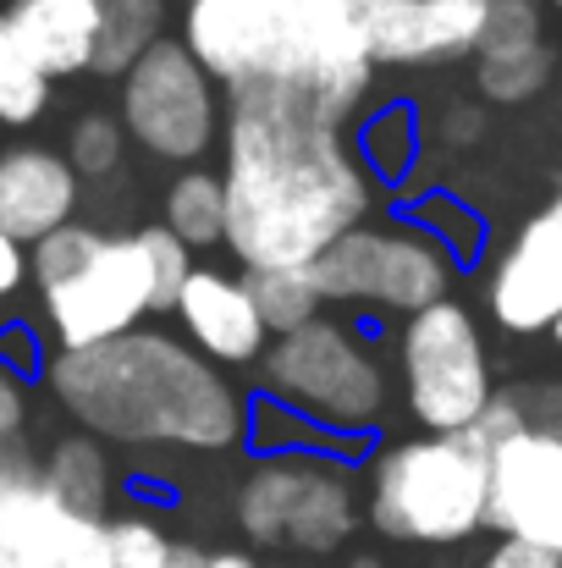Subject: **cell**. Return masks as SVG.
<instances>
[{
    "label": "cell",
    "instance_id": "20",
    "mask_svg": "<svg viewBox=\"0 0 562 568\" xmlns=\"http://www.w3.org/2000/svg\"><path fill=\"white\" fill-rule=\"evenodd\" d=\"M161 39H166V0H105L94 78H116L122 83Z\"/></svg>",
    "mask_w": 562,
    "mask_h": 568
},
{
    "label": "cell",
    "instance_id": "29",
    "mask_svg": "<svg viewBox=\"0 0 562 568\" xmlns=\"http://www.w3.org/2000/svg\"><path fill=\"white\" fill-rule=\"evenodd\" d=\"M55 348H44L39 326L28 321H0V371H11L17 381H39L50 371Z\"/></svg>",
    "mask_w": 562,
    "mask_h": 568
},
{
    "label": "cell",
    "instance_id": "33",
    "mask_svg": "<svg viewBox=\"0 0 562 568\" xmlns=\"http://www.w3.org/2000/svg\"><path fill=\"white\" fill-rule=\"evenodd\" d=\"M172 568H259L248 552H237V547H221V552H204V547H193V541H177V552H172Z\"/></svg>",
    "mask_w": 562,
    "mask_h": 568
},
{
    "label": "cell",
    "instance_id": "31",
    "mask_svg": "<svg viewBox=\"0 0 562 568\" xmlns=\"http://www.w3.org/2000/svg\"><path fill=\"white\" fill-rule=\"evenodd\" d=\"M480 568H562L558 552H546V547H535V541H513V536H502L486 558H480Z\"/></svg>",
    "mask_w": 562,
    "mask_h": 568
},
{
    "label": "cell",
    "instance_id": "18",
    "mask_svg": "<svg viewBox=\"0 0 562 568\" xmlns=\"http://www.w3.org/2000/svg\"><path fill=\"white\" fill-rule=\"evenodd\" d=\"M100 11H105L100 0H11L0 17H6L17 50L28 55V67L55 83V78L94 72Z\"/></svg>",
    "mask_w": 562,
    "mask_h": 568
},
{
    "label": "cell",
    "instance_id": "26",
    "mask_svg": "<svg viewBox=\"0 0 562 568\" xmlns=\"http://www.w3.org/2000/svg\"><path fill=\"white\" fill-rule=\"evenodd\" d=\"M122 155H127V128L122 116H105V111H83L67 133V161L83 183H105L122 172Z\"/></svg>",
    "mask_w": 562,
    "mask_h": 568
},
{
    "label": "cell",
    "instance_id": "4",
    "mask_svg": "<svg viewBox=\"0 0 562 568\" xmlns=\"http://www.w3.org/2000/svg\"><path fill=\"white\" fill-rule=\"evenodd\" d=\"M28 265L55 354L105 348L155 315V271L139 232H100L72 221L33 243Z\"/></svg>",
    "mask_w": 562,
    "mask_h": 568
},
{
    "label": "cell",
    "instance_id": "38",
    "mask_svg": "<svg viewBox=\"0 0 562 568\" xmlns=\"http://www.w3.org/2000/svg\"><path fill=\"white\" fill-rule=\"evenodd\" d=\"M552 204H558V210H562V193H558V199H552Z\"/></svg>",
    "mask_w": 562,
    "mask_h": 568
},
{
    "label": "cell",
    "instance_id": "27",
    "mask_svg": "<svg viewBox=\"0 0 562 568\" xmlns=\"http://www.w3.org/2000/svg\"><path fill=\"white\" fill-rule=\"evenodd\" d=\"M139 237H144V248H150V271H155V315H177V298H183V287L193 282V248H187L183 237L161 221V226H139Z\"/></svg>",
    "mask_w": 562,
    "mask_h": 568
},
{
    "label": "cell",
    "instance_id": "32",
    "mask_svg": "<svg viewBox=\"0 0 562 568\" xmlns=\"http://www.w3.org/2000/svg\"><path fill=\"white\" fill-rule=\"evenodd\" d=\"M22 282H33V265H28V248L17 237L0 232V310L22 293Z\"/></svg>",
    "mask_w": 562,
    "mask_h": 568
},
{
    "label": "cell",
    "instance_id": "11",
    "mask_svg": "<svg viewBox=\"0 0 562 568\" xmlns=\"http://www.w3.org/2000/svg\"><path fill=\"white\" fill-rule=\"evenodd\" d=\"M116 541L111 519H89L67 508L44 475L39 453L28 442H11L0 453V568H111Z\"/></svg>",
    "mask_w": 562,
    "mask_h": 568
},
{
    "label": "cell",
    "instance_id": "23",
    "mask_svg": "<svg viewBox=\"0 0 562 568\" xmlns=\"http://www.w3.org/2000/svg\"><path fill=\"white\" fill-rule=\"evenodd\" d=\"M354 144H359V161L370 166L375 189H380V183L397 189V183L413 172V161H419V116H413L408 105H380V111H370V116L359 122Z\"/></svg>",
    "mask_w": 562,
    "mask_h": 568
},
{
    "label": "cell",
    "instance_id": "3",
    "mask_svg": "<svg viewBox=\"0 0 562 568\" xmlns=\"http://www.w3.org/2000/svg\"><path fill=\"white\" fill-rule=\"evenodd\" d=\"M183 44L232 89H298L354 122L375 83L370 39L348 0H183Z\"/></svg>",
    "mask_w": 562,
    "mask_h": 568
},
{
    "label": "cell",
    "instance_id": "5",
    "mask_svg": "<svg viewBox=\"0 0 562 568\" xmlns=\"http://www.w3.org/2000/svg\"><path fill=\"white\" fill-rule=\"evenodd\" d=\"M365 503L386 541L458 547L491 530V447L474 430L391 442L375 453Z\"/></svg>",
    "mask_w": 562,
    "mask_h": 568
},
{
    "label": "cell",
    "instance_id": "13",
    "mask_svg": "<svg viewBox=\"0 0 562 568\" xmlns=\"http://www.w3.org/2000/svg\"><path fill=\"white\" fill-rule=\"evenodd\" d=\"M491 530L562 558V430L524 425L491 453Z\"/></svg>",
    "mask_w": 562,
    "mask_h": 568
},
{
    "label": "cell",
    "instance_id": "6",
    "mask_svg": "<svg viewBox=\"0 0 562 568\" xmlns=\"http://www.w3.org/2000/svg\"><path fill=\"white\" fill-rule=\"evenodd\" d=\"M259 397L304 414L343 442H365L386 419V371L354 326L315 321L270 343V354L259 359Z\"/></svg>",
    "mask_w": 562,
    "mask_h": 568
},
{
    "label": "cell",
    "instance_id": "12",
    "mask_svg": "<svg viewBox=\"0 0 562 568\" xmlns=\"http://www.w3.org/2000/svg\"><path fill=\"white\" fill-rule=\"evenodd\" d=\"M375 67H447L480 50L491 0H348Z\"/></svg>",
    "mask_w": 562,
    "mask_h": 568
},
{
    "label": "cell",
    "instance_id": "15",
    "mask_svg": "<svg viewBox=\"0 0 562 568\" xmlns=\"http://www.w3.org/2000/svg\"><path fill=\"white\" fill-rule=\"evenodd\" d=\"M558 50L546 44L541 0H491L486 39L474 50V89L491 105H530L558 78Z\"/></svg>",
    "mask_w": 562,
    "mask_h": 568
},
{
    "label": "cell",
    "instance_id": "39",
    "mask_svg": "<svg viewBox=\"0 0 562 568\" xmlns=\"http://www.w3.org/2000/svg\"><path fill=\"white\" fill-rule=\"evenodd\" d=\"M558 83H562V67H558Z\"/></svg>",
    "mask_w": 562,
    "mask_h": 568
},
{
    "label": "cell",
    "instance_id": "36",
    "mask_svg": "<svg viewBox=\"0 0 562 568\" xmlns=\"http://www.w3.org/2000/svg\"><path fill=\"white\" fill-rule=\"evenodd\" d=\"M552 337H558V348H562V321H558V326H552Z\"/></svg>",
    "mask_w": 562,
    "mask_h": 568
},
{
    "label": "cell",
    "instance_id": "28",
    "mask_svg": "<svg viewBox=\"0 0 562 568\" xmlns=\"http://www.w3.org/2000/svg\"><path fill=\"white\" fill-rule=\"evenodd\" d=\"M111 541H116V564L111 568H172V552H177L166 525L144 508L111 514Z\"/></svg>",
    "mask_w": 562,
    "mask_h": 568
},
{
    "label": "cell",
    "instance_id": "25",
    "mask_svg": "<svg viewBox=\"0 0 562 568\" xmlns=\"http://www.w3.org/2000/svg\"><path fill=\"white\" fill-rule=\"evenodd\" d=\"M44 111H50V78L28 67L0 17V128H33Z\"/></svg>",
    "mask_w": 562,
    "mask_h": 568
},
{
    "label": "cell",
    "instance_id": "34",
    "mask_svg": "<svg viewBox=\"0 0 562 568\" xmlns=\"http://www.w3.org/2000/svg\"><path fill=\"white\" fill-rule=\"evenodd\" d=\"M441 133H447L452 144H474V139L486 133V111H480V100L452 105V111H447V122H441Z\"/></svg>",
    "mask_w": 562,
    "mask_h": 568
},
{
    "label": "cell",
    "instance_id": "2",
    "mask_svg": "<svg viewBox=\"0 0 562 568\" xmlns=\"http://www.w3.org/2000/svg\"><path fill=\"white\" fill-rule=\"evenodd\" d=\"M44 386L94 442L183 453H237L248 442L243 392L161 326H139L105 348L55 354Z\"/></svg>",
    "mask_w": 562,
    "mask_h": 568
},
{
    "label": "cell",
    "instance_id": "10",
    "mask_svg": "<svg viewBox=\"0 0 562 568\" xmlns=\"http://www.w3.org/2000/svg\"><path fill=\"white\" fill-rule=\"evenodd\" d=\"M122 128L139 150H150L155 161H177V166H198L221 128H226V89L198 67V55L183 39H161L127 78H122Z\"/></svg>",
    "mask_w": 562,
    "mask_h": 568
},
{
    "label": "cell",
    "instance_id": "30",
    "mask_svg": "<svg viewBox=\"0 0 562 568\" xmlns=\"http://www.w3.org/2000/svg\"><path fill=\"white\" fill-rule=\"evenodd\" d=\"M22 430H28V381L0 371V453L22 442Z\"/></svg>",
    "mask_w": 562,
    "mask_h": 568
},
{
    "label": "cell",
    "instance_id": "22",
    "mask_svg": "<svg viewBox=\"0 0 562 568\" xmlns=\"http://www.w3.org/2000/svg\"><path fill=\"white\" fill-rule=\"evenodd\" d=\"M243 282H248V293H254V310H259L270 343H276V337H293V332H304V326L320 321L326 293H320V282H315V265H309V271H243Z\"/></svg>",
    "mask_w": 562,
    "mask_h": 568
},
{
    "label": "cell",
    "instance_id": "9",
    "mask_svg": "<svg viewBox=\"0 0 562 568\" xmlns=\"http://www.w3.org/2000/svg\"><path fill=\"white\" fill-rule=\"evenodd\" d=\"M458 260L419 232L408 215L386 221V226H359L348 232L337 248H326L315 260V282L326 293V304H348V310H386V315H425L452 293Z\"/></svg>",
    "mask_w": 562,
    "mask_h": 568
},
{
    "label": "cell",
    "instance_id": "14",
    "mask_svg": "<svg viewBox=\"0 0 562 568\" xmlns=\"http://www.w3.org/2000/svg\"><path fill=\"white\" fill-rule=\"evenodd\" d=\"M491 321L513 337H541L562 321V210L546 204L541 215H530L513 243L502 248V260L491 265V287H486Z\"/></svg>",
    "mask_w": 562,
    "mask_h": 568
},
{
    "label": "cell",
    "instance_id": "21",
    "mask_svg": "<svg viewBox=\"0 0 562 568\" xmlns=\"http://www.w3.org/2000/svg\"><path fill=\"white\" fill-rule=\"evenodd\" d=\"M166 226L187 248H226V183L221 172L187 166L166 189Z\"/></svg>",
    "mask_w": 562,
    "mask_h": 568
},
{
    "label": "cell",
    "instance_id": "1",
    "mask_svg": "<svg viewBox=\"0 0 562 568\" xmlns=\"http://www.w3.org/2000/svg\"><path fill=\"white\" fill-rule=\"evenodd\" d=\"M226 254L243 271H309L370 221L375 178L348 122L298 89H232L221 128Z\"/></svg>",
    "mask_w": 562,
    "mask_h": 568
},
{
    "label": "cell",
    "instance_id": "40",
    "mask_svg": "<svg viewBox=\"0 0 562 568\" xmlns=\"http://www.w3.org/2000/svg\"><path fill=\"white\" fill-rule=\"evenodd\" d=\"M100 6H105V0H100Z\"/></svg>",
    "mask_w": 562,
    "mask_h": 568
},
{
    "label": "cell",
    "instance_id": "17",
    "mask_svg": "<svg viewBox=\"0 0 562 568\" xmlns=\"http://www.w3.org/2000/svg\"><path fill=\"white\" fill-rule=\"evenodd\" d=\"M83 204V178L61 150L44 144H11L0 150V232L22 248L44 243L50 232L72 226Z\"/></svg>",
    "mask_w": 562,
    "mask_h": 568
},
{
    "label": "cell",
    "instance_id": "35",
    "mask_svg": "<svg viewBox=\"0 0 562 568\" xmlns=\"http://www.w3.org/2000/svg\"><path fill=\"white\" fill-rule=\"evenodd\" d=\"M343 568H386V564H380L375 552H354V558H348V564H343Z\"/></svg>",
    "mask_w": 562,
    "mask_h": 568
},
{
    "label": "cell",
    "instance_id": "37",
    "mask_svg": "<svg viewBox=\"0 0 562 568\" xmlns=\"http://www.w3.org/2000/svg\"><path fill=\"white\" fill-rule=\"evenodd\" d=\"M552 11H562V0H552Z\"/></svg>",
    "mask_w": 562,
    "mask_h": 568
},
{
    "label": "cell",
    "instance_id": "8",
    "mask_svg": "<svg viewBox=\"0 0 562 568\" xmlns=\"http://www.w3.org/2000/svg\"><path fill=\"white\" fill-rule=\"evenodd\" d=\"M397 371H402L408 414L419 419L425 436L474 430L480 414L497 397L480 321L458 298H441L436 310L402 321V332H397Z\"/></svg>",
    "mask_w": 562,
    "mask_h": 568
},
{
    "label": "cell",
    "instance_id": "7",
    "mask_svg": "<svg viewBox=\"0 0 562 568\" xmlns=\"http://www.w3.org/2000/svg\"><path fill=\"white\" fill-rule=\"evenodd\" d=\"M237 530L248 547H287L304 558H331L359 530V497L337 458L282 453L259 458L237 486Z\"/></svg>",
    "mask_w": 562,
    "mask_h": 568
},
{
    "label": "cell",
    "instance_id": "16",
    "mask_svg": "<svg viewBox=\"0 0 562 568\" xmlns=\"http://www.w3.org/2000/svg\"><path fill=\"white\" fill-rule=\"evenodd\" d=\"M177 326H183V343L198 348L210 365H254L270 354V332L254 310V293L243 282V271H215V265H198L193 282L177 298Z\"/></svg>",
    "mask_w": 562,
    "mask_h": 568
},
{
    "label": "cell",
    "instance_id": "24",
    "mask_svg": "<svg viewBox=\"0 0 562 568\" xmlns=\"http://www.w3.org/2000/svg\"><path fill=\"white\" fill-rule=\"evenodd\" d=\"M402 215H408L419 232H430L458 265L480 260V248H486V215H480L474 204H463L458 193L436 189V193H425V199H413V204H402Z\"/></svg>",
    "mask_w": 562,
    "mask_h": 568
},
{
    "label": "cell",
    "instance_id": "19",
    "mask_svg": "<svg viewBox=\"0 0 562 568\" xmlns=\"http://www.w3.org/2000/svg\"><path fill=\"white\" fill-rule=\"evenodd\" d=\"M39 475L44 486L89 514V519H111V491H116V475H111V458H105V442H94L89 430H72V436H55L44 453H39Z\"/></svg>",
    "mask_w": 562,
    "mask_h": 568
}]
</instances>
